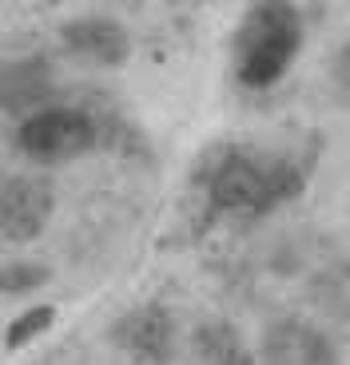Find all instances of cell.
I'll list each match as a JSON object with an SVG mask.
<instances>
[{"mask_svg": "<svg viewBox=\"0 0 350 365\" xmlns=\"http://www.w3.org/2000/svg\"><path fill=\"white\" fill-rule=\"evenodd\" d=\"M100 139L96 119L84 108H64V103H48L20 119L16 147L32 163H68V159L88 155Z\"/></svg>", "mask_w": 350, "mask_h": 365, "instance_id": "3957f363", "label": "cell"}, {"mask_svg": "<svg viewBox=\"0 0 350 365\" xmlns=\"http://www.w3.org/2000/svg\"><path fill=\"white\" fill-rule=\"evenodd\" d=\"M303 175L286 159H267L255 151H223L207 175L211 207L235 219H259L271 207L299 195Z\"/></svg>", "mask_w": 350, "mask_h": 365, "instance_id": "7a4b0ae2", "label": "cell"}, {"mask_svg": "<svg viewBox=\"0 0 350 365\" xmlns=\"http://www.w3.org/2000/svg\"><path fill=\"white\" fill-rule=\"evenodd\" d=\"M111 341L120 349H128L139 361L164 365L175 349V322L164 306H136L131 314H124L111 329Z\"/></svg>", "mask_w": 350, "mask_h": 365, "instance_id": "5b68a950", "label": "cell"}, {"mask_svg": "<svg viewBox=\"0 0 350 365\" xmlns=\"http://www.w3.org/2000/svg\"><path fill=\"white\" fill-rule=\"evenodd\" d=\"M263 354L271 365H334V354L319 329L303 322H279L267 329Z\"/></svg>", "mask_w": 350, "mask_h": 365, "instance_id": "ba28073f", "label": "cell"}, {"mask_svg": "<svg viewBox=\"0 0 350 365\" xmlns=\"http://www.w3.org/2000/svg\"><path fill=\"white\" fill-rule=\"evenodd\" d=\"M52 103V68L40 56H28L0 68V111L9 115H32Z\"/></svg>", "mask_w": 350, "mask_h": 365, "instance_id": "8992f818", "label": "cell"}, {"mask_svg": "<svg viewBox=\"0 0 350 365\" xmlns=\"http://www.w3.org/2000/svg\"><path fill=\"white\" fill-rule=\"evenodd\" d=\"M44 278H48V274L44 270H20V266H9V270H0V286H4V290H28V286H40V282H44Z\"/></svg>", "mask_w": 350, "mask_h": 365, "instance_id": "8fae6325", "label": "cell"}, {"mask_svg": "<svg viewBox=\"0 0 350 365\" xmlns=\"http://www.w3.org/2000/svg\"><path fill=\"white\" fill-rule=\"evenodd\" d=\"M56 210L52 182L40 175H12L0 187V238L9 242H32L48 227Z\"/></svg>", "mask_w": 350, "mask_h": 365, "instance_id": "277c9868", "label": "cell"}, {"mask_svg": "<svg viewBox=\"0 0 350 365\" xmlns=\"http://www.w3.org/2000/svg\"><path fill=\"white\" fill-rule=\"evenodd\" d=\"M195 346H199L203 361L211 365H251L247 361V349H243L239 334L227 326V322H215V326H203L195 334Z\"/></svg>", "mask_w": 350, "mask_h": 365, "instance_id": "9c48e42d", "label": "cell"}, {"mask_svg": "<svg viewBox=\"0 0 350 365\" xmlns=\"http://www.w3.org/2000/svg\"><path fill=\"white\" fill-rule=\"evenodd\" d=\"M64 44L68 52H76L80 60H92V64H124L128 60V32H124L116 20L108 16H84L64 24Z\"/></svg>", "mask_w": 350, "mask_h": 365, "instance_id": "52a82bcc", "label": "cell"}, {"mask_svg": "<svg viewBox=\"0 0 350 365\" xmlns=\"http://www.w3.org/2000/svg\"><path fill=\"white\" fill-rule=\"evenodd\" d=\"M52 322H56V310H52V306H32V310L20 314V318L9 326V334H4V346H9V349L28 346V341L40 338V334H44Z\"/></svg>", "mask_w": 350, "mask_h": 365, "instance_id": "30bf717a", "label": "cell"}, {"mask_svg": "<svg viewBox=\"0 0 350 365\" xmlns=\"http://www.w3.org/2000/svg\"><path fill=\"white\" fill-rule=\"evenodd\" d=\"M303 48V16L291 0H255L235 28V76L247 88H271Z\"/></svg>", "mask_w": 350, "mask_h": 365, "instance_id": "6da1fadb", "label": "cell"}]
</instances>
